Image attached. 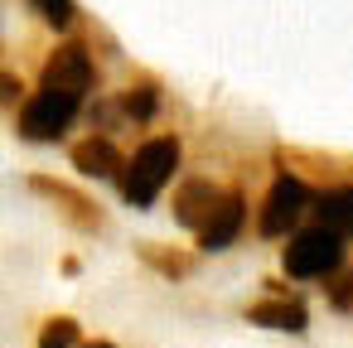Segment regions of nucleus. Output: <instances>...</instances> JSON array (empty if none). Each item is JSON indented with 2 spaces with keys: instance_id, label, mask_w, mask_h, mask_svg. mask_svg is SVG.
<instances>
[{
  "instance_id": "1",
  "label": "nucleus",
  "mask_w": 353,
  "mask_h": 348,
  "mask_svg": "<svg viewBox=\"0 0 353 348\" xmlns=\"http://www.w3.org/2000/svg\"><path fill=\"white\" fill-rule=\"evenodd\" d=\"M174 170H179V141H174V136L145 141V145L126 160V170H121V194H126V203H131V208H150L155 194L170 184Z\"/></svg>"
},
{
  "instance_id": "16",
  "label": "nucleus",
  "mask_w": 353,
  "mask_h": 348,
  "mask_svg": "<svg viewBox=\"0 0 353 348\" xmlns=\"http://www.w3.org/2000/svg\"><path fill=\"white\" fill-rule=\"evenodd\" d=\"M83 348H112V343H107V338H92V343H83Z\"/></svg>"
},
{
  "instance_id": "13",
  "label": "nucleus",
  "mask_w": 353,
  "mask_h": 348,
  "mask_svg": "<svg viewBox=\"0 0 353 348\" xmlns=\"http://www.w3.org/2000/svg\"><path fill=\"white\" fill-rule=\"evenodd\" d=\"M30 10L44 25H54V30H68L73 25V0H30Z\"/></svg>"
},
{
  "instance_id": "6",
  "label": "nucleus",
  "mask_w": 353,
  "mask_h": 348,
  "mask_svg": "<svg viewBox=\"0 0 353 348\" xmlns=\"http://www.w3.org/2000/svg\"><path fill=\"white\" fill-rule=\"evenodd\" d=\"M218 208H223V194H218V184H208V179H189V184L174 194V223H179V227L203 232Z\"/></svg>"
},
{
  "instance_id": "9",
  "label": "nucleus",
  "mask_w": 353,
  "mask_h": 348,
  "mask_svg": "<svg viewBox=\"0 0 353 348\" xmlns=\"http://www.w3.org/2000/svg\"><path fill=\"white\" fill-rule=\"evenodd\" d=\"M247 319L261 324V329H285V334H305V324H310V319H305V305H300V300H281V295L252 305Z\"/></svg>"
},
{
  "instance_id": "12",
  "label": "nucleus",
  "mask_w": 353,
  "mask_h": 348,
  "mask_svg": "<svg viewBox=\"0 0 353 348\" xmlns=\"http://www.w3.org/2000/svg\"><path fill=\"white\" fill-rule=\"evenodd\" d=\"M39 348H83L78 343V324L73 319H49L39 329Z\"/></svg>"
},
{
  "instance_id": "8",
  "label": "nucleus",
  "mask_w": 353,
  "mask_h": 348,
  "mask_svg": "<svg viewBox=\"0 0 353 348\" xmlns=\"http://www.w3.org/2000/svg\"><path fill=\"white\" fill-rule=\"evenodd\" d=\"M73 165H78V174H92V179H121V170H126L121 150L107 136H92V141L73 145Z\"/></svg>"
},
{
  "instance_id": "15",
  "label": "nucleus",
  "mask_w": 353,
  "mask_h": 348,
  "mask_svg": "<svg viewBox=\"0 0 353 348\" xmlns=\"http://www.w3.org/2000/svg\"><path fill=\"white\" fill-rule=\"evenodd\" d=\"M334 305H339V309H348V305H353V276H343V280H339V290H334Z\"/></svg>"
},
{
  "instance_id": "4",
  "label": "nucleus",
  "mask_w": 353,
  "mask_h": 348,
  "mask_svg": "<svg viewBox=\"0 0 353 348\" xmlns=\"http://www.w3.org/2000/svg\"><path fill=\"white\" fill-rule=\"evenodd\" d=\"M44 88H49V92H68V97H88V92L97 88V68H92L88 44L73 39V44L54 49L49 63H44Z\"/></svg>"
},
{
  "instance_id": "10",
  "label": "nucleus",
  "mask_w": 353,
  "mask_h": 348,
  "mask_svg": "<svg viewBox=\"0 0 353 348\" xmlns=\"http://www.w3.org/2000/svg\"><path fill=\"white\" fill-rule=\"evenodd\" d=\"M314 218H319V227H329V232H353V184H334V189H324L319 198H314Z\"/></svg>"
},
{
  "instance_id": "5",
  "label": "nucleus",
  "mask_w": 353,
  "mask_h": 348,
  "mask_svg": "<svg viewBox=\"0 0 353 348\" xmlns=\"http://www.w3.org/2000/svg\"><path fill=\"white\" fill-rule=\"evenodd\" d=\"M305 208H314L310 189H305L295 174H281V179L266 189V203H261V223H256V232H261V237H281L285 227H295V218H300Z\"/></svg>"
},
{
  "instance_id": "2",
  "label": "nucleus",
  "mask_w": 353,
  "mask_h": 348,
  "mask_svg": "<svg viewBox=\"0 0 353 348\" xmlns=\"http://www.w3.org/2000/svg\"><path fill=\"white\" fill-rule=\"evenodd\" d=\"M343 261V237L329 232V227H305L285 242V276L295 280H314V276H329L334 266Z\"/></svg>"
},
{
  "instance_id": "7",
  "label": "nucleus",
  "mask_w": 353,
  "mask_h": 348,
  "mask_svg": "<svg viewBox=\"0 0 353 348\" xmlns=\"http://www.w3.org/2000/svg\"><path fill=\"white\" fill-rule=\"evenodd\" d=\"M242 218H247V203H242V194L232 189V194H223V208L213 213V223L199 232V247L203 252H223V247H232L237 242V232H242Z\"/></svg>"
},
{
  "instance_id": "3",
  "label": "nucleus",
  "mask_w": 353,
  "mask_h": 348,
  "mask_svg": "<svg viewBox=\"0 0 353 348\" xmlns=\"http://www.w3.org/2000/svg\"><path fill=\"white\" fill-rule=\"evenodd\" d=\"M78 107H83V97L39 88V92L20 107V136H25V141H59V136L73 126Z\"/></svg>"
},
{
  "instance_id": "14",
  "label": "nucleus",
  "mask_w": 353,
  "mask_h": 348,
  "mask_svg": "<svg viewBox=\"0 0 353 348\" xmlns=\"http://www.w3.org/2000/svg\"><path fill=\"white\" fill-rule=\"evenodd\" d=\"M145 261H150V266H160L165 276H184V271H189V256H174V252H155V247L145 252Z\"/></svg>"
},
{
  "instance_id": "11",
  "label": "nucleus",
  "mask_w": 353,
  "mask_h": 348,
  "mask_svg": "<svg viewBox=\"0 0 353 348\" xmlns=\"http://www.w3.org/2000/svg\"><path fill=\"white\" fill-rule=\"evenodd\" d=\"M155 102H160V92L145 83V88H131L121 97V112H126V121H150L155 116Z\"/></svg>"
}]
</instances>
